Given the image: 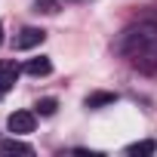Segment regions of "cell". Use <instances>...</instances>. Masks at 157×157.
<instances>
[{
	"label": "cell",
	"mask_w": 157,
	"mask_h": 157,
	"mask_svg": "<svg viewBox=\"0 0 157 157\" xmlns=\"http://www.w3.org/2000/svg\"><path fill=\"white\" fill-rule=\"evenodd\" d=\"M151 46H157V25H154V22L129 25V28H123V31L117 34V40H114V52H117V56H126L129 62H132L139 52L151 49Z\"/></svg>",
	"instance_id": "obj_1"
},
{
	"label": "cell",
	"mask_w": 157,
	"mask_h": 157,
	"mask_svg": "<svg viewBox=\"0 0 157 157\" xmlns=\"http://www.w3.org/2000/svg\"><path fill=\"white\" fill-rule=\"evenodd\" d=\"M43 40H46V31H40V28H22L16 34V40H13V49H34Z\"/></svg>",
	"instance_id": "obj_2"
},
{
	"label": "cell",
	"mask_w": 157,
	"mask_h": 157,
	"mask_svg": "<svg viewBox=\"0 0 157 157\" xmlns=\"http://www.w3.org/2000/svg\"><path fill=\"white\" fill-rule=\"evenodd\" d=\"M19 65L13 62V59H6V62H0V93H10L13 86H16V80H19Z\"/></svg>",
	"instance_id": "obj_3"
},
{
	"label": "cell",
	"mask_w": 157,
	"mask_h": 157,
	"mask_svg": "<svg viewBox=\"0 0 157 157\" xmlns=\"http://www.w3.org/2000/svg\"><path fill=\"white\" fill-rule=\"evenodd\" d=\"M10 132H16V136L34 132V114H31V111H16V114H10Z\"/></svg>",
	"instance_id": "obj_4"
},
{
	"label": "cell",
	"mask_w": 157,
	"mask_h": 157,
	"mask_svg": "<svg viewBox=\"0 0 157 157\" xmlns=\"http://www.w3.org/2000/svg\"><path fill=\"white\" fill-rule=\"evenodd\" d=\"M0 154H6V157H13V154H34V148H31L28 142L6 139V142H0Z\"/></svg>",
	"instance_id": "obj_5"
},
{
	"label": "cell",
	"mask_w": 157,
	"mask_h": 157,
	"mask_svg": "<svg viewBox=\"0 0 157 157\" xmlns=\"http://www.w3.org/2000/svg\"><path fill=\"white\" fill-rule=\"evenodd\" d=\"M25 71H28L31 77H46V74L52 71V62H49L46 56H40V59H31V62L25 65Z\"/></svg>",
	"instance_id": "obj_6"
},
{
	"label": "cell",
	"mask_w": 157,
	"mask_h": 157,
	"mask_svg": "<svg viewBox=\"0 0 157 157\" xmlns=\"http://www.w3.org/2000/svg\"><path fill=\"white\" fill-rule=\"evenodd\" d=\"M154 151H157V142H154V139H145V142H136V145L126 148L129 157H148V154H154Z\"/></svg>",
	"instance_id": "obj_7"
},
{
	"label": "cell",
	"mask_w": 157,
	"mask_h": 157,
	"mask_svg": "<svg viewBox=\"0 0 157 157\" xmlns=\"http://www.w3.org/2000/svg\"><path fill=\"white\" fill-rule=\"evenodd\" d=\"M117 102V93H93L86 96V108H105V105H114Z\"/></svg>",
	"instance_id": "obj_8"
},
{
	"label": "cell",
	"mask_w": 157,
	"mask_h": 157,
	"mask_svg": "<svg viewBox=\"0 0 157 157\" xmlns=\"http://www.w3.org/2000/svg\"><path fill=\"white\" fill-rule=\"evenodd\" d=\"M56 108H59L56 99H40V102H37V114H43V117H52Z\"/></svg>",
	"instance_id": "obj_9"
},
{
	"label": "cell",
	"mask_w": 157,
	"mask_h": 157,
	"mask_svg": "<svg viewBox=\"0 0 157 157\" xmlns=\"http://www.w3.org/2000/svg\"><path fill=\"white\" fill-rule=\"evenodd\" d=\"M34 10H37V13L52 16V13H59V0H37V3H34Z\"/></svg>",
	"instance_id": "obj_10"
},
{
	"label": "cell",
	"mask_w": 157,
	"mask_h": 157,
	"mask_svg": "<svg viewBox=\"0 0 157 157\" xmlns=\"http://www.w3.org/2000/svg\"><path fill=\"white\" fill-rule=\"evenodd\" d=\"M0 43H3V25H0Z\"/></svg>",
	"instance_id": "obj_11"
},
{
	"label": "cell",
	"mask_w": 157,
	"mask_h": 157,
	"mask_svg": "<svg viewBox=\"0 0 157 157\" xmlns=\"http://www.w3.org/2000/svg\"><path fill=\"white\" fill-rule=\"evenodd\" d=\"M68 3H83V0H68Z\"/></svg>",
	"instance_id": "obj_12"
},
{
	"label": "cell",
	"mask_w": 157,
	"mask_h": 157,
	"mask_svg": "<svg viewBox=\"0 0 157 157\" xmlns=\"http://www.w3.org/2000/svg\"><path fill=\"white\" fill-rule=\"evenodd\" d=\"M0 96H3V93H0Z\"/></svg>",
	"instance_id": "obj_13"
}]
</instances>
